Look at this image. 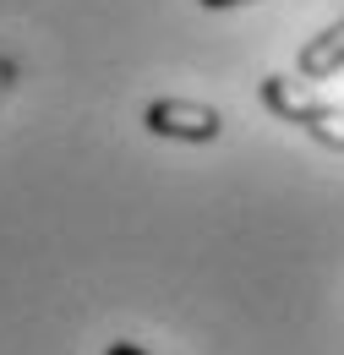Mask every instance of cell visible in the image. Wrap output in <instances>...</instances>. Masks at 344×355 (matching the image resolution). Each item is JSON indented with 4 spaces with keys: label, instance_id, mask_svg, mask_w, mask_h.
<instances>
[{
    "label": "cell",
    "instance_id": "7a4b0ae2",
    "mask_svg": "<svg viewBox=\"0 0 344 355\" xmlns=\"http://www.w3.org/2000/svg\"><path fill=\"white\" fill-rule=\"evenodd\" d=\"M142 126L153 137H170V142H218L224 115L214 104H197V98H153L142 110Z\"/></svg>",
    "mask_w": 344,
    "mask_h": 355
},
{
    "label": "cell",
    "instance_id": "6da1fadb",
    "mask_svg": "<svg viewBox=\"0 0 344 355\" xmlns=\"http://www.w3.org/2000/svg\"><path fill=\"white\" fill-rule=\"evenodd\" d=\"M257 98L279 115V121H290V126L311 132L322 148L344 153V110H339V104H322L306 83H295V77H262Z\"/></svg>",
    "mask_w": 344,
    "mask_h": 355
},
{
    "label": "cell",
    "instance_id": "277c9868",
    "mask_svg": "<svg viewBox=\"0 0 344 355\" xmlns=\"http://www.w3.org/2000/svg\"><path fill=\"white\" fill-rule=\"evenodd\" d=\"M104 355H148V350H142V345H126V339H121V345H110Z\"/></svg>",
    "mask_w": 344,
    "mask_h": 355
},
{
    "label": "cell",
    "instance_id": "3957f363",
    "mask_svg": "<svg viewBox=\"0 0 344 355\" xmlns=\"http://www.w3.org/2000/svg\"><path fill=\"white\" fill-rule=\"evenodd\" d=\"M295 71H301L306 83H322V77L344 71V17L334 28H322L317 39H306L301 55H295Z\"/></svg>",
    "mask_w": 344,
    "mask_h": 355
},
{
    "label": "cell",
    "instance_id": "5b68a950",
    "mask_svg": "<svg viewBox=\"0 0 344 355\" xmlns=\"http://www.w3.org/2000/svg\"><path fill=\"white\" fill-rule=\"evenodd\" d=\"M208 11H224V6H252V0H203Z\"/></svg>",
    "mask_w": 344,
    "mask_h": 355
}]
</instances>
